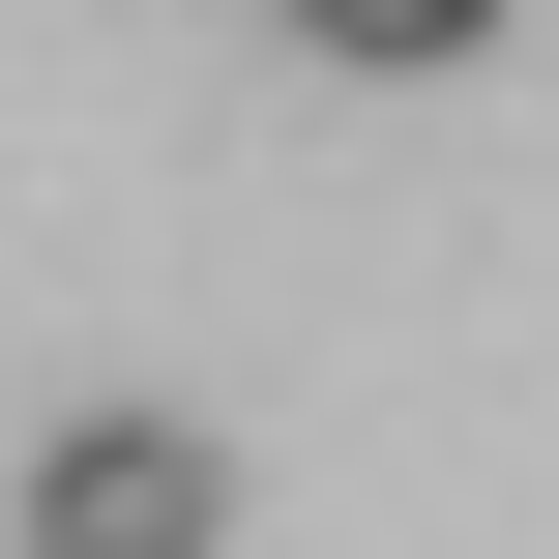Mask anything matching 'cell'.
Here are the masks:
<instances>
[{"mask_svg": "<svg viewBox=\"0 0 559 559\" xmlns=\"http://www.w3.org/2000/svg\"><path fill=\"white\" fill-rule=\"evenodd\" d=\"M206 531H236V472L177 413H59L29 442V559H206Z\"/></svg>", "mask_w": 559, "mask_h": 559, "instance_id": "1", "label": "cell"}, {"mask_svg": "<svg viewBox=\"0 0 559 559\" xmlns=\"http://www.w3.org/2000/svg\"><path fill=\"white\" fill-rule=\"evenodd\" d=\"M295 59H354V88H442V59H501V0H265Z\"/></svg>", "mask_w": 559, "mask_h": 559, "instance_id": "2", "label": "cell"}]
</instances>
